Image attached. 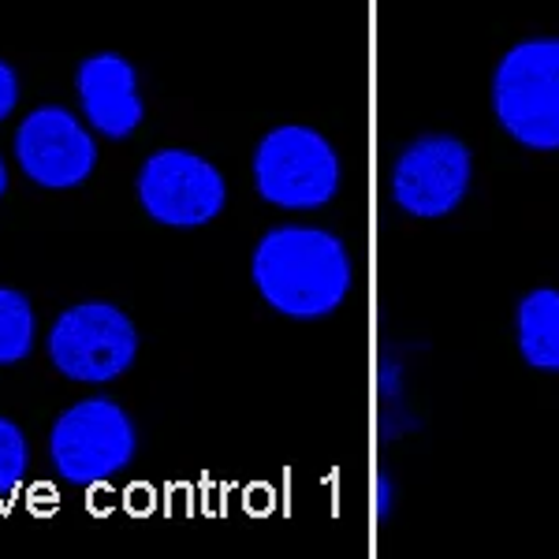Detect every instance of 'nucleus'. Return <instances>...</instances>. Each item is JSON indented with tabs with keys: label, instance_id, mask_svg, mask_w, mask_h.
I'll return each mask as SVG.
<instances>
[{
	"label": "nucleus",
	"instance_id": "obj_10",
	"mask_svg": "<svg viewBox=\"0 0 559 559\" xmlns=\"http://www.w3.org/2000/svg\"><path fill=\"white\" fill-rule=\"evenodd\" d=\"M519 350L534 369L559 373V292L556 287H537L519 302L515 313Z\"/></svg>",
	"mask_w": 559,
	"mask_h": 559
},
{
	"label": "nucleus",
	"instance_id": "obj_8",
	"mask_svg": "<svg viewBox=\"0 0 559 559\" xmlns=\"http://www.w3.org/2000/svg\"><path fill=\"white\" fill-rule=\"evenodd\" d=\"M15 160L38 187L71 191L94 173L97 146L64 105H41L15 131Z\"/></svg>",
	"mask_w": 559,
	"mask_h": 559
},
{
	"label": "nucleus",
	"instance_id": "obj_12",
	"mask_svg": "<svg viewBox=\"0 0 559 559\" xmlns=\"http://www.w3.org/2000/svg\"><path fill=\"white\" fill-rule=\"evenodd\" d=\"M26 463H31V448L15 421L0 418V492H12L23 481Z\"/></svg>",
	"mask_w": 559,
	"mask_h": 559
},
{
	"label": "nucleus",
	"instance_id": "obj_2",
	"mask_svg": "<svg viewBox=\"0 0 559 559\" xmlns=\"http://www.w3.org/2000/svg\"><path fill=\"white\" fill-rule=\"evenodd\" d=\"M500 128L530 150H559V38L511 45L492 75Z\"/></svg>",
	"mask_w": 559,
	"mask_h": 559
},
{
	"label": "nucleus",
	"instance_id": "obj_9",
	"mask_svg": "<svg viewBox=\"0 0 559 559\" xmlns=\"http://www.w3.org/2000/svg\"><path fill=\"white\" fill-rule=\"evenodd\" d=\"M79 105H83L90 128L108 139H128L142 123L146 108L139 97V75L120 52H97L79 64L75 75Z\"/></svg>",
	"mask_w": 559,
	"mask_h": 559
},
{
	"label": "nucleus",
	"instance_id": "obj_4",
	"mask_svg": "<svg viewBox=\"0 0 559 559\" xmlns=\"http://www.w3.org/2000/svg\"><path fill=\"white\" fill-rule=\"evenodd\" d=\"M131 414L108 395H90L57 418L49 437V455L68 485H97L120 474L134 459Z\"/></svg>",
	"mask_w": 559,
	"mask_h": 559
},
{
	"label": "nucleus",
	"instance_id": "obj_7",
	"mask_svg": "<svg viewBox=\"0 0 559 559\" xmlns=\"http://www.w3.org/2000/svg\"><path fill=\"white\" fill-rule=\"evenodd\" d=\"M474 160L455 134H421L392 168V198L407 216H448L466 198Z\"/></svg>",
	"mask_w": 559,
	"mask_h": 559
},
{
	"label": "nucleus",
	"instance_id": "obj_1",
	"mask_svg": "<svg viewBox=\"0 0 559 559\" xmlns=\"http://www.w3.org/2000/svg\"><path fill=\"white\" fill-rule=\"evenodd\" d=\"M250 273L261 299L299 321L329 318L350 292L347 247L332 231L302 224H284L261 236Z\"/></svg>",
	"mask_w": 559,
	"mask_h": 559
},
{
	"label": "nucleus",
	"instance_id": "obj_3",
	"mask_svg": "<svg viewBox=\"0 0 559 559\" xmlns=\"http://www.w3.org/2000/svg\"><path fill=\"white\" fill-rule=\"evenodd\" d=\"M254 183L280 210H318L340 191V157L321 131L284 123L258 142Z\"/></svg>",
	"mask_w": 559,
	"mask_h": 559
},
{
	"label": "nucleus",
	"instance_id": "obj_6",
	"mask_svg": "<svg viewBox=\"0 0 559 559\" xmlns=\"http://www.w3.org/2000/svg\"><path fill=\"white\" fill-rule=\"evenodd\" d=\"M224 198V176L191 150H157L139 173L142 210L168 228H202L221 216Z\"/></svg>",
	"mask_w": 559,
	"mask_h": 559
},
{
	"label": "nucleus",
	"instance_id": "obj_14",
	"mask_svg": "<svg viewBox=\"0 0 559 559\" xmlns=\"http://www.w3.org/2000/svg\"><path fill=\"white\" fill-rule=\"evenodd\" d=\"M8 191V168H4V160H0V198H4Z\"/></svg>",
	"mask_w": 559,
	"mask_h": 559
},
{
	"label": "nucleus",
	"instance_id": "obj_11",
	"mask_svg": "<svg viewBox=\"0 0 559 559\" xmlns=\"http://www.w3.org/2000/svg\"><path fill=\"white\" fill-rule=\"evenodd\" d=\"M34 332L38 321H34L31 299L15 287H0V366L23 362L34 350Z\"/></svg>",
	"mask_w": 559,
	"mask_h": 559
},
{
	"label": "nucleus",
	"instance_id": "obj_13",
	"mask_svg": "<svg viewBox=\"0 0 559 559\" xmlns=\"http://www.w3.org/2000/svg\"><path fill=\"white\" fill-rule=\"evenodd\" d=\"M15 102H20V79H15V71L0 60V120L12 116Z\"/></svg>",
	"mask_w": 559,
	"mask_h": 559
},
{
	"label": "nucleus",
	"instance_id": "obj_5",
	"mask_svg": "<svg viewBox=\"0 0 559 559\" xmlns=\"http://www.w3.org/2000/svg\"><path fill=\"white\" fill-rule=\"evenodd\" d=\"M139 355V332L112 302H79L49 332V358L68 381L105 384L128 373Z\"/></svg>",
	"mask_w": 559,
	"mask_h": 559
}]
</instances>
